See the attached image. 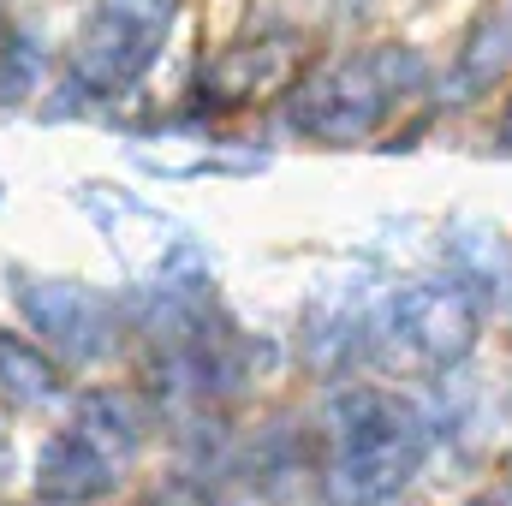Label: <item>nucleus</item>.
I'll list each match as a JSON object with an SVG mask.
<instances>
[{
    "instance_id": "obj_1",
    "label": "nucleus",
    "mask_w": 512,
    "mask_h": 506,
    "mask_svg": "<svg viewBox=\"0 0 512 506\" xmlns=\"http://www.w3.org/2000/svg\"><path fill=\"white\" fill-rule=\"evenodd\" d=\"M429 459V417L393 387H340L328 399V501L382 506Z\"/></svg>"
},
{
    "instance_id": "obj_2",
    "label": "nucleus",
    "mask_w": 512,
    "mask_h": 506,
    "mask_svg": "<svg viewBox=\"0 0 512 506\" xmlns=\"http://www.w3.org/2000/svg\"><path fill=\"white\" fill-rule=\"evenodd\" d=\"M429 84V60L405 42H376L358 48L310 78H298L286 90V126L310 143L346 149L364 143L405 108V96H417Z\"/></svg>"
},
{
    "instance_id": "obj_3",
    "label": "nucleus",
    "mask_w": 512,
    "mask_h": 506,
    "mask_svg": "<svg viewBox=\"0 0 512 506\" xmlns=\"http://www.w3.org/2000/svg\"><path fill=\"white\" fill-rule=\"evenodd\" d=\"M477 328H483V304L459 280H411V286H393L387 298H376L364 352L387 376L441 381L471 358Z\"/></svg>"
},
{
    "instance_id": "obj_4",
    "label": "nucleus",
    "mask_w": 512,
    "mask_h": 506,
    "mask_svg": "<svg viewBox=\"0 0 512 506\" xmlns=\"http://www.w3.org/2000/svg\"><path fill=\"white\" fill-rule=\"evenodd\" d=\"M78 209L102 227V239H108L114 262L131 274V286H143V292H209L215 256L167 209L143 203L137 191H120V185H78Z\"/></svg>"
},
{
    "instance_id": "obj_5",
    "label": "nucleus",
    "mask_w": 512,
    "mask_h": 506,
    "mask_svg": "<svg viewBox=\"0 0 512 506\" xmlns=\"http://www.w3.org/2000/svg\"><path fill=\"white\" fill-rule=\"evenodd\" d=\"M173 24V0H96L66 48V84L78 102H114L143 84Z\"/></svg>"
},
{
    "instance_id": "obj_6",
    "label": "nucleus",
    "mask_w": 512,
    "mask_h": 506,
    "mask_svg": "<svg viewBox=\"0 0 512 506\" xmlns=\"http://www.w3.org/2000/svg\"><path fill=\"white\" fill-rule=\"evenodd\" d=\"M18 316L66 358V364H102L120 346V310L108 292L84 280H48V274H12Z\"/></svg>"
},
{
    "instance_id": "obj_7",
    "label": "nucleus",
    "mask_w": 512,
    "mask_h": 506,
    "mask_svg": "<svg viewBox=\"0 0 512 506\" xmlns=\"http://www.w3.org/2000/svg\"><path fill=\"white\" fill-rule=\"evenodd\" d=\"M292 72H298V42L292 36H262V42L221 48L197 72V90H191L197 114H233V108L268 102V96L292 90Z\"/></svg>"
},
{
    "instance_id": "obj_8",
    "label": "nucleus",
    "mask_w": 512,
    "mask_h": 506,
    "mask_svg": "<svg viewBox=\"0 0 512 506\" xmlns=\"http://www.w3.org/2000/svg\"><path fill=\"white\" fill-rule=\"evenodd\" d=\"M114 483H120V465L102 447H90L78 429H60L36 453V501L42 506H90Z\"/></svg>"
},
{
    "instance_id": "obj_9",
    "label": "nucleus",
    "mask_w": 512,
    "mask_h": 506,
    "mask_svg": "<svg viewBox=\"0 0 512 506\" xmlns=\"http://www.w3.org/2000/svg\"><path fill=\"white\" fill-rule=\"evenodd\" d=\"M370 310L376 298L352 280V286H322L304 310V352L316 370H340L364 352V334H370Z\"/></svg>"
},
{
    "instance_id": "obj_10",
    "label": "nucleus",
    "mask_w": 512,
    "mask_h": 506,
    "mask_svg": "<svg viewBox=\"0 0 512 506\" xmlns=\"http://www.w3.org/2000/svg\"><path fill=\"white\" fill-rule=\"evenodd\" d=\"M191 155L173 149V137H155V143H131V167H143L149 179H245V173H262L268 155L251 149V143H233V137H179Z\"/></svg>"
},
{
    "instance_id": "obj_11",
    "label": "nucleus",
    "mask_w": 512,
    "mask_h": 506,
    "mask_svg": "<svg viewBox=\"0 0 512 506\" xmlns=\"http://www.w3.org/2000/svg\"><path fill=\"white\" fill-rule=\"evenodd\" d=\"M441 256H447V280H459L483 310L507 292L512 280V262L501 251V233L489 221H453L447 239H441Z\"/></svg>"
},
{
    "instance_id": "obj_12",
    "label": "nucleus",
    "mask_w": 512,
    "mask_h": 506,
    "mask_svg": "<svg viewBox=\"0 0 512 506\" xmlns=\"http://www.w3.org/2000/svg\"><path fill=\"white\" fill-rule=\"evenodd\" d=\"M72 429H78L90 447H102L114 465H126L131 453L143 447V435H149V411H143V399H137L131 387H90V393L78 399Z\"/></svg>"
},
{
    "instance_id": "obj_13",
    "label": "nucleus",
    "mask_w": 512,
    "mask_h": 506,
    "mask_svg": "<svg viewBox=\"0 0 512 506\" xmlns=\"http://www.w3.org/2000/svg\"><path fill=\"white\" fill-rule=\"evenodd\" d=\"M0 393H6L12 405H48V399L66 393V376H60V364H54L36 340L0 328Z\"/></svg>"
},
{
    "instance_id": "obj_14",
    "label": "nucleus",
    "mask_w": 512,
    "mask_h": 506,
    "mask_svg": "<svg viewBox=\"0 0 512 506\" xmlns=\"http://www.w3.org/2000/svg\"><path fill=\"white\" fill-rule=\"evenodd\" d=\"M507 18L501 12H483L477 24H471V36H465V48H459V66H453V102H471V96H483V90H495L501 84V72H507Z\"/></svg>"
},
{
    "instance_id": "obj_15",
    "label": "nucleus",
    "mask_w": 512,
    "mask_h": 506,
    "mask_svg": "<svg viewBox=\"0 0 512 506\" xmlns=\"http://www.w3.org/2000/svg\"><path fill=\"white\" fill-rule=\"evenodd\" d=\"M36 84H42V48L30 36H6L0 42V108L30 102Z\"/></svg>"
},
{
    "instance_id": "obj_16",
    "label": "nucleus",
    "mask_w": 512,
    "mask_h": 506,
    "mask_svg": "<svg viewBox=\"0 0 512 506\" xmlns=\"http://www.w3.org/2000/svg\"><path fill=\"white\" fill-rule=\"evenodd\" d=\"M143 506H215V501H197V495H185V489H173V495H155V501Z\"/></svg>"
},
{
    "instance_id": "obj_17",
    "label": "nucleus",
    "mask_w": 512,
    "mask_h": 506,
    "mask_svg": "<svg viewBox=\"0 0 512 506\" xmlns=\"http://www.w3.org/2000/svg\"><path fill=\"white\" fill-rule=\"evenodd\" d=\"M6 477H12V435L0 429V489H6Z\"/></svg>"
},
{
    "instance_id": "obj_18",
    "label": "nucleus",
    "mask_w": 512,
    "mask_h": 506,
    "mask_svg": "<svg viewBox=\"0 0 512 506\" xmlns=\"http://www.w3.org/2000/svg\"><path fill=\"white\" fill-rule=\"evenodd\" d=\"M465 506H512V495H471Z\"/></svg>"
},
{
    "instance_id": "obj_19",
    "label": "nucleus",
    "mask_w": 512,
    "mask_h": 506,
    "mask_svg": "<svg viewBox=\"0 0 512 506\" xmlns=\"http://www.w3.org/2000/svg\"><path fill=\"white\" fill-rule=\"evenodd\" d=\"M0 209H6V185H0Z\"/></svg>"
}]
</instances>
